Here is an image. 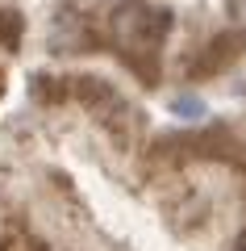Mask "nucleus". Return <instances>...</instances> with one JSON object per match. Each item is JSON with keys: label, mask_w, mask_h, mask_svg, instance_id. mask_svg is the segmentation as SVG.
<instances>
[{"label": "nucleus", "mask_w": 246, "mask_h": 251, "mask_svg": "<svg viewBox=\"0 0 246 251\" xmlns=\"http://www.w3.org/2000/svg\"><path fill=\"white\" fill-rule=\"evenodd\" d=\"M238 251H246V234H242V239H238Z\"/></svg>", "instance_id": "6"}, {"label": "nucleus", "mask_w": 246, "mask_h": 251, "mask_svg": "<svg viewBox=\"0 0 246 251\" xmlns=\"http://www.w3.org/2000/svg\"><path fill=\"white\" fill-rule=\"evenodd\" d=\"M229 21L234 25H246V0H229Z\"/></svg>", "instance_id": "5"}, {"label": "nucleus", "mask_w": 246, "mask_h": 251, "mask_svg": "<svg viewBox=\"0 0 246 251\" xmlns=\"http://www.w3.org/2000/svg\"><path fill=\"white\" fill-rule=\"evenodd\" d=\"M171 109H176V117H184V122H201V117H204V100L192 97V92L176 97V100H171Z\"/></svg>", "instance_id": "4"}, {"label": "nucleus", "mask_w": 246, "mask_h": 251, "mask_svg": "<svg viewBox=\"0 0 246 251\" xmlns=\"http://www.w3.org/2000/svg\"><path fill=\"white\" fill-rule=\"evenodd\" d=\"M242 50H246V34H242V29L217 34L209 46H204V59H201V67H204V72H221V67H229V63H234Z\"/></svg>", "instance_id": "3"}, {"label": "nucleus", "mask_w": 246, "mask_h": 251, "mask_svg": "<svg viewBox=\"0 0 246 251\" xmlns=\"http://www.w3.org/2000/svg\"><path fill=\"white\" fill-rule=\"evenodd\" d=\"M113 4H125V0H113Z\"/></svg>", "instance_id": "7"}, {"label": "nucleus", "mask_w": 246, "mask_h": 251, "mask_svg": "<svg viewBox=\"0 0 246 251\" xmlns=\"http://www.w3.org/2000/svg\"><path fill=\"white\" fill-rule=\"evenodd\" d=\"M50 46L59 54H75V50H88L92 46V25L84 13L75 9H59V17L50 21Z\"/></svg>", "instance_id": "2"}, {"label": "nucleus", "mask_w": 246, "mask_h": 251, "mask_svg": "<svg viewBox=\"0 0 246 251\" xmlns=\"http://www.w3.org/2000/svg\"><path fill=\"white\" fill-rule=\"evenodd\" d=\"M167 34H171V13H163V9H146V4L125 0L113 13V46L150 84L158 80V50H163Z\"/></svg>", "instance_id": "1"}]
</instances>
